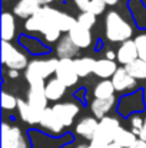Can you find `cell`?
Here are the masks:
<instances>
[{"instance_id": "obj_1", "label": "cell", "mask_w": 146, "mask_h": 148, "mask_svg": "<svg viewBox=\"0 0 146 148\" xmlns=\"http://www.w3.org/2000/svg\"><path fill=\"white\" fill-rule=\"evenodd\" d=\"M105 36L110 42H126L133 36V27L120 16V13L112 10L105 19Z\"/></svg>"}, {"instance_id": "obj_2", "label": "cell", "mask_w": 146, "mask_h": 148, "mask_svg": "<svg viewBox=\"0 0 146 148\" xmlns=\"http://www.w3.org/2000/svg\"><path fill=\"white\" fill-rule=\"evenodd\" d=\"M122 124L116 116H105L99 119V127L93 140L89 143V148H106L115 143L116 134L122 130Z\"/></svg>"}, {"instance_id": "obj_3", "label": "cell", "mask_w": 146, "mask_h": 148, "mask_svg": "<svg viewBox=\"0 0 146 148\" xmlns=\"http://www.w3.org/2000/svg\"><path fill=\"white\" fill-rule=\"evenodd\" d=\"M59 59L56 58H48V59H33L29 62L24 78L29 82V85L35 84H46L45 81L50 78L53 73H56Z\"/></svg>"}, {"instance_id": "obj_4", "label": "cell", "mask_w": 146, "mask_h": 148, "mask_svg": "<svg viewBox=\"0 0 146 148\" xmlns=\"http://www.w3.org/2000/svg\"><path fill=\"white\" fill-rule=\"evenodd\" d=\"M1 63L7 69H16V71L26 69L29 65L27 56L6 40L1 42Z\"/></svg>"}, {"instance_id": "obj_5", "label": "cell", "mask_w": 146, "mask_h": 148, "mask_svg": "<svg viewBox=\"0 0 146 148\" xmlns=\"http://www.w3.org/2000/svg\"><path fill=\"white\" fill-rule=\"evenodd\" d=\"M40 13L45 16V19L48 20L50 25H53L54 27H57L60 32H70V29L77 23V20L67 14V13H63L54 7H50V6H42L40 9Z\"/></svg>"}, {"instance_id": "obj_6", "label": "cell", "mask_w": 146, "mask_h": 148, "mask_svg": "<svg viewBox=\"0 0 146 148\" xmlns=\"http://www.w3.org/2000/svg\"><path fill=\"white\" fill-rule=\"evenodd\" d=\"M45 86L46 84H35V85H29V91H27V102L39 116H42L45 109L49 108V99L45 92Z\"/></svg>"}, {"instance_id": "obj_7", "label": "cell", "mask_w": 146, "mask_h": 148, "mask_svg": "<svg viewBox=\"0 0 146 148\" xmlns=\"http://www.w3.org/2000/svg\"><path fill=\"white\" fill-rule=\"evenodd\" d=\"M54 75L67 88L75 86L79 81V75L76 72V68H75V59H59Z\"/></svg>"}, {"instance_id": "obj_8", "label": "cell", "mask_w": 146, "mask_h": 148, "mask_svg": "<svg viewBox=\"0 0 146 148\" xmlns=\"http://www.w3.org/2000/svg\"><path fill=\"white\" fill-rule=\"evenodd\" d=\"M52 109L56 114V116L62 121V124L67 128L73 124L75 118L80 111V106L75 102H56L52 106Z\"/></svg>"}, {"instance_id": "obj_9", "label": "cell", "mask_w": 146, "mask_h": 148, "mask_svg": "<svg viewBox=\"0 0 146 148\" xmlns=\"http://www.w3.org/2000/svg\"><path fill=\"white\" fill-rule=\"evenodd\" d=\"M39 125L43 131H46L52 135H60L63 131H65V125L62 124V121L56 116V114L53 112L52 108H46L45 112L42 114L40 116V121H39Z\"/></svg>"}, {"instance_id": "obj_10", "label": "cell", "mask_w": 146, "mask_h": 148, "mask_svg": "<svg viewBox=\"0 0 146 148\" xmlns=\"http://www.w3.org/2000/svg\"><path fill=\"white\" fill-rule=\"evenodd\" d=\"M112 82H113V86H115L116 92L130 91V89H133L136 86V79L126 71L125 66L117 68V71L112 76Z\"/></svg>"}, {"instance_id": "obj_11", "label": "cell", "mask_w": 146, "mask_h": 148, "mask_svg": "<svg viewBox=\"0 0 146 148\" xmlns=\"http://www.w3.org/2000/svg\"><path fill=\"white\" fill-rule=\"evenodd\" d=\"M67 36L72 39V42L79 48V49H86L92 45V33L89 29L80 26L79 23H76L70 32L67 33Z\"/></svg>"}, {"instance_id": "obj_12", "label": "cell", "mask_w": 146, "mask_h": 148, "mask_svg": "<svg viewBox=\"0 0 146 148\" xmlns=\"http://www.w3.org/2000/svg\"><path fill=\"white\" fill-rule=\"evenodd\" d=\"M97 127H99V119H97L96 116H85V118H82L76 124L75 132L79 137L92 141L93 137H95V132H96Z\"/></svg>"}, {"instance_id": "obj_13", "label": "cell", "mask_w": 146, "mask_h": 148, "mask_svg": "<svg viewBox=\"0 0 146 148\" xmlns=\"http://www.w3.org/2000/svg\"><path fill=\"white\" fill-rule=\"evenodd\" d=\"M117 60L123 65V66H128L130 63H133L135 60L139 59V55H138V48H136V43L135 40L129 39L123 43H120L119 49H117Z\"/></svg>"}, {"instance_id": "obj_14", "label": "cell", "mask_w": 146, "mask_h": 148, "mask_svg": "<svg viewBox=\"0 0 146 148\" xmlns=\"http://www.w3.org/2000/svg\"><path fill=\"white\" fill-rule=\"evenodd\" d=\"M42 9L39 0H19L13 9V14L20 19H30Z\"/></svg>"}, {"instance_id": "obj_15", "label": "cell", "mask_w": 146, "mask_h": 148, "mask_svg": "<svg viewBox=\"0 0 146 148\" xmlns=\"http://www.w3.org/2000/svg\"><path fill=\"white\" fill-rule=\"evenodd\" d=\"M23 132L19 127H12L7 122L1 124V148H16Z\"/></svg>"}, {"instance_id": "obj_16", "label": "cell", "mask_w": 146, "mask_h": 148, "mask_svg": "<svg viewBox=\"0 0 146 148\" xmlns=\"http://www.w3.org/2000/svg\"><path fill=\"white\" fill-rule=\"evenodd\" d=\"M115 103H116V98H115V97L106 98V99L95 98L92 102H90L92 115L96 116L97 119H102V118L107 116V114L112 111V108L115 106Z\"/></svg>"}, {"instance_id": "obj_17", "label": "cell", "mask_w": 146, "mask_h": 148, "mask_svg": "<svg viewBox=\"0 0 146 148\" xmlns=\"http://www.w3.org/2000/svg\"><path fill=\"white\" fill-rule=\"evenodd\" d=\"M67 86L60 81L57 79L56 76L49 79L46 82V86H45V92H46V97L49 101H53V102H57L59 99L63 98L65 92H66Z\"/></svg>"}, {"instance_id": "obj_18", "label": "cell", "mask_w": 146, "mask_h": 148, "mask_svg": "<svg viewBox=\"0 0 146 148\" xmlns=\"http://www.w3.org/2000/svg\"><path fill=\"white\" fill-rule=\"evenodd\" d=\"M79 52V48L72 42L69 36H63L56 46V55L59 59H73Z\"/></svg>"}, {"instance_id": "obj_19", "label": "cell", "mask_w": 146, "mask_h": 148, "mask_svg": "<svg viewBox=\"0 0 146 148\" xmlns=\"http://www.w3.org/2000/svg\"><path fill=\"white\" fill-rule=\"evenodd\" d=\"M117 71V65L115 60H109V59H99L96 60L95 65V71L93 73L100 79H112V76L115 75V72Z\"/></svg>"}, {"instance_id": "obj_20", "label": "cell", "mask_w": 146, "mask_h": 148, "mask_svg": "<svg viewBox=\"0 0 146 148\" xmlns=\"http://www.w3.org/2000/svg\"><path fill=\"white\" fill-rule=\"evenodd\" d=\"M16 35V19L13 13L3 12L1 13V39L10 42Z\"/></svg>"}, {"instance_id": "obj_21", "label": "cell", "mask_w": 146, "mask_h": 148, "mask_svg": "<svg viewBox=\"0 0 146 148\" xmlns=\"http://www.w3.org/2000/svg\"><path fill=\"white\" fill-rule=\"evenodd\" d=\"M17 111H19V116L23 122L29 124V125H35V124H39L40 121V116L33 111V108L29 105L27 101H23V99H19L17 102Z\"/></svg>"}, {"instance_id": "obj_22", "label": "cell", "mask_w": 146, "mask_h": 148, "mask_svg": "<svg viewBox=\"0 0 146 148\" xmlns=\"http://www.w3.org/2000/svg\"><path fill=\"white\" fill-rule=\"evenodd\" d=\"M95 65H96V59L89 58V56L75 59V68H76V72H77L79 78H86L88 75L93 73Z\"/></svg>"}, {"instance_id": "obj_23", "label": "cell", "mask_w": 146, "mask_h": 148, "mask_svg": "<svg viewBox=\"0 0 146 148\" xmlns=\"http://www.w3.org/2000/svg\"><path fill=\"white\" fill-rule=\"evenodd\" d=\"M115 86L112 79H102L93 89V97L99 99H106L115 97Z\"/></svg>"}, {"instance_id": "obj_24", "label": "cell", "mask_w": 146, "mask_h": 148, "mask_svg": "<svg viewBox=\"0 0 146 148\" xmlns=\"http://www.w3.org/2000/svg\"><path fill=\"white\" fill-rule=\"evenodd\" d=\"M30 138L33 143V148H59L60 143L56 140H52L46 135H43L42 132L37 131H32L30 132Z\"/></svg>"}, {"instance_id": "obj_25", "label": "cell", "mask_w": 146, "mask_h": 148, "mask_svg": "<svg viewBox=\"0 0 146 148\" xmlns=\"http://www.w3.org/2000/svg\"><path fill=\"white\" fill-rule=\"evenodd\" d=\"M138 138H139V137H138L133 131H129V130L122 128V130L116 134V137H115V144H117L119 147H122V148H130L136 143Z\"/></svg>"}, {"instance_id": "obj_26", "label": "cell", "mask_w": 146, "mask_h": 148, "mask_svg": "<svg viewBox=\"0 0 146 148\" xmlns=\"http://www.w3.org/2000/svg\"><path fill=\"white\" fill-rule=\"evenodd\" d=\"M126 71L138 81V79H146V62L142 59H138L135 60L133 63L125 66Z\"/></svg>"}, {"instance_id": "obj_27", "label": "cell", "mask_w": 146, "mask_h": 148, "mask_svg": "<svg viewBox=\"0 0 146 148\" xmlns=\"http://www.w3.org/2000/svg\"><path fill=\"white\" fill-rule=\"evenodd\" d=\"M20 43L24 45V48L33 52V53H43V52H48V48H45L39 40H35L33 38H29L27 35H22L20 38Z\"/></svg>"}, {"instance_id": "obj_28", "label": "cell", "mask_w": 146, "mask_h": 148, "mask_svg": "<svg viewBox=\"0 0 146 148\" xmlns=\"http://www.w3.org/2000/svg\"><path fill=\"white\" fill-rule=\"evenodd\" d=\"M96 17L97 16H95L90 12H82V13H79V16L76 17V20H77V23L80 26H83V27H86V29L90 30L96 25Z\"/></svg>"}, {"instance_id": "obj_29", "label": "cell", "mask_w": 146, "mask_h": 148, "mask_svg": "<svg viewBox=\"0 0 146 148\" xmlns=\"http://www.w3.org/2000/svg\"><path fill=\"white\" fill-rule=\"evenodd\" d=\"M17 102H19V99L16 98L14 95H12V94H9L6 91L1 92V108L3 109L12 111V109L17 108Z\"/></svg>"}, {"instance_id": "obj_30", "label": "cell", "mask_w": 146, "mask_h": 148, "mask_svg": "<svg viewBox=\"0 0 146 148\" xmlns=\"http://www.w3.org/2000/svg\"><path fill=\"white\" fill-rule=\"evenodd\" d=\"M133 40H135L136 48H138L139 59H142V60H145L146 62V33H141V35H138Z\"/></svg>"}, {"instance_id": "obj_31", "label": "cell", "mask_w": 146, "mask_h": 148, "mask_svg": "<svg viewBox=\"0 0 146 148\" xmlns=\"http://www.w3.org/2000/svg\"><path fill=\"white\" fill-rule=\"evenodd\" d=\"M143 124H145V118H142L139 114H133L130 116V127H132L130 131H133L138 137H139V134L143 128Z\"/></svg>"}, {"instance_id": "obj_32", "label": "cell", "mask_w": 146, "mask_h": 148, "mask_svg": "<svg viewBox=\"0 0 146 148\" xmlns=\"http://www.w3.org/2000/svg\"><path fill=\"white\" fill-rule=\"evenodd\" d=\"M106 6H107V3H106L105 0H90L89 10H88V12L93 13L95 16H99V14H102V13L105 12Z\"/></svg>"}, {"instance_id": "obj_33", "label": "cell", "mask_w": 146, "mask_h": 148, "mask_svg": "<svg viewBox=\"0 0 146 148\" xmlns=\"http://www.w3.org/2000/svg\"><path fill=\"white\" fill-rule=\"evenodd\" d=\"M75 4H76V7H77L80 12H88V10H89L90 0H75Z\"/></svg>"}, {"instance_id": "obj_34", "label": "cell", "mask_w": 146, "mask_h": 148, "mask_svg": "<svg viewBox=\"0 0 146 148\" xmlns=\"http://www.w3.org/2000/svg\"><path fill=\"white\" fill-rule=\"evenodd\" d=\"M16 148H30V144H29V140H27V137L23 134L22 135V138H20V141L17 143V145Z\"/></svg>"}, {"instance_id": "obj_35", "label": "cell", "mask_w": 146, "mask_h": 148, "mask_svg": "<svg viewBox=\"0 0 146 148\" xmlns=\"http://www.w3.org/2000/svg\"><path fill=\"white\" fill-rule=\"evenodd\" d=\"M19 75H20L19 71H16V69H7V78H10V79H17Z\"/></svg>"}, {"instance_id": "obj_36", "label": "cell", "mask_w": 146, "mask_h": 148, "mask_svg": "<svg viewBox=\"0 0 146 148\" xmlns=\"http://www.w3.org/2000/svg\"><path fill=\"white\" fill-rule=\"evenodd\" d=\"M105 58L109 60H115V59H117V53H115V50H106Z\"/></svg>"}, {"instance_id": "obj_37", "label": "cell", "mask_w": 146, "mask_h": 148, "mask_svg": "<svg viewBox=\"0 0 146 148\" xmlns=\"http://www.w3.org/2000/svg\"><path fill=\"white\" fill-rule=\"evenodd\" d=\"M130 148H146V141L141 140V138H138V140H136V143H135Z\"/></svg>"}, {"instance_id": "obj_38", "label": "cell", "mask_w": 146, "mask_h": 148, "mask_svg": "<svg viewBox=\"0 0 146 148\" xmlns=\"http://www.w3.org/2000/svg\"><path fill=\"white\" fill-rule=\"evenodd\" d=\"M139 138H141V140H143V141H146V116H145L143 128H142V131H141V134H139Z\"/></svg>"}, {"instance_id": "obj_39", "label": "cell", "mask_w": 146, "mask_h": 148, "mask_svg": "<svg viewBox=\"0 0 146 148\" xmlns=\"http://www.w3.org/2000/svg\"><path fill=\"white\" fill-rule=\"evenodd\" d=\"M63 148H89V145H86V144H76L73 147H63Z\"/></svg>"}, {"instance_id": "obj_40", "label": "cell", "mask_w": 146, "mask_h": 148, "mask_svg": "<svg viewBox=\"0 0 146 148\" xmlns=\"http://www.w3.org/2000/svg\"><path fill=\"white\" fill-rule=\"evenodd\" d=\"M39 1H40L42 6H49V4H50L52 1H54V0H39Z\"/></svg>"}, {"instance_id": "obj_41", "label": "cell", "mask_w": 146, "mask_h": 148, "mask_svg": "<svg viewBox=\"0 0 146 148\" xmlns=\"http://www.w3.org/2000/svg\"><path fill=\"white\" fill-rule=\"evenodd\" d=\"M105 1H106V3L109 4V6H115V4H116V3H117L119 0H105Z\"/></svg>"}, {"instance_id": "obj_42", "label": "cell", "mask_w": 146, "mask_h": 148, "mask_svg": "<svg viewBox=\"0 0 146 148\" xmlns=\"http://www.w3.org/2000/svg\"><path fill=\"white\" fill-rule=\"evenodd\" d=\"M106 148H122V147H119L117 144H115V143H113V144H110V145H107V147H106Z\"/></svg>"}, {"instance_id": "obj_43", "label": "cell", "mask_w": 146, "mask_h": 148, "mask_svg": "<svg viewBox=\"0 0 146 148\" xmlns=\"http://www.w3.org/2000/svg\"><path fill=\"white\" fill-rule=\"evenodd\" d=\"M145 3H146V0H145Z\"/></svg>"}]
</instances>
